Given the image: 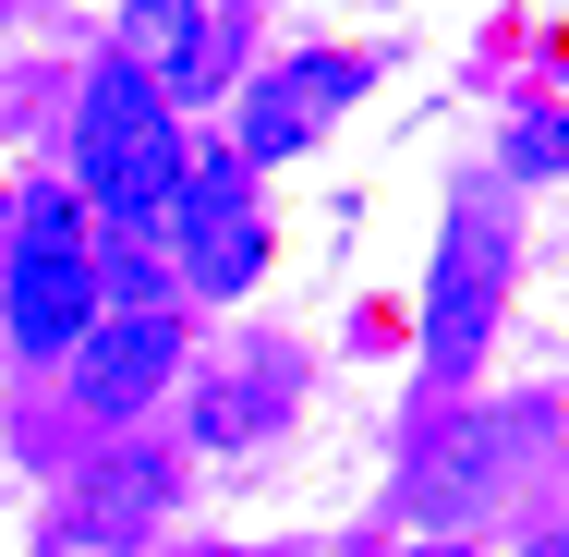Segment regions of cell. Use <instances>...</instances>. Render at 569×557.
Masks as SVG:
<instances>
[{"mask_svg": "<svg viewBox=\"0 0 569 557\" xmlns=\"http://www.w3.org/2000/svg\"><path fill=\"white\" fill-rule=\"evenodd\" d=\"M73 170H86V195H98L121 230H170V207H182V133H170V98H158L133 61H110V73L86 86Z\"/></svg>", "mask_w": 569, "mask_h": 557, "instance_id": "1", "label": "cell"}, {"mask_svg": "<svg viewBox=\"0 0 569 557\" xmlns=\"http://www.w3.org/2000/svg\"><path fill=\"white\" fill-rule=\"evenodd\" d=\"M98 255H86V219L61 195H24V230H12V351H73L98 328Z\"/></svg>", "mask_w": 569, "mask_h": 557, "instance_id": "2", "label": "cell"}, {"mask_svg": "<svg viewBox=\"0 0 569 557\" xmlns=\"http://www.w3.org/2000/svg\"><path fill=\"white\" fill-rule=\"evenodd\" d=\"M509 316V230L485 207H460L449 242H437V279H425V364L437 376H472V351Z\"/></svg>", "mask_w": 569, "mask_h": 557, "instance_id": "3", "label": "cell"}, {"mask_svg": "<svg viewBox=\"0 0 569 557\" xmlns=\"http://www.w3.org/2000/svg\"><path fill=\"white\" fill-rule=\"evenodd\" d=\"M170 230H182V267H194L207 291H254L267 230H254V182H242V158H230V146L182 170V207H170Z\"/></svg>", "mask_w": 569, "mask_h": 557, "instance_id": "4", "label": "cell"}, {"mask_svg": "<svg viewBox=\"0 0 569 557\" xmlns=\"http://www.w3.org/2000/svg\"><path fill=\"white\" fill-rule=\"evenodd\" d=\"M133 73L158 98H219V73L242 61V12L230 0H133Z\"/></svg>", "mask_w": 569, "mask_h": 557, "instance_id": "5", "label": "cell"}, {"mask_svg": "<svg viewBox=\"0 0 569 557\" xmlns=\"http://www.w3.org/2000/svg\"><path fill=\"white\" fill-rule=\"evenodd\" d=\"M170 364H182V328L158 304H121V316H98V328L73 339V400L86 412H146Z\"/></svg>", "mask_w": 569, "mask_h": 557, "instance_id": "6", "label": "cell"}, {"mask_svg": "<svg viewBox=\"0 0 569 557\" xmlns=\"http://www.w3.org/2000/svg\"><path fill=\"white\" fill-rule=\"evenodd\" d=\"M351 98H363V61H351V49L291 61L279 86H254V121H242V146H230V158H242V170H254V158H291V146H316V121L351 110Z\"/></svg>", "mask_w": 569, "mask_h": 557, "instance_id": "7", "label": "cell"}, {"mask_svg": "<svg viewBox=\"0 0 569 557\" xmlns=\"http://www.w3.org/2000/svg\"><path fill=\"white\" fill-rule=\"evenodd\" d=\"M509 460H521V425L509 412H485V425H460L425 473H412V497H425V521H472V509H497V485H509Z\"/></svg>", "mask_w": 569, "mask_h": 557, "instance_id": "8", "label": "cell"}, {"mask_svg": "<svg viewBox=\"0 0 569 557\" xmlns=\"http://www.w3.org/2000/svg\"><path fill=\"white\" fill-rule=\"evenodd\" d=\"M158 497H170V473H158V460H121V473L86 485V534H146V521H158Z\"/></svg>", "mask_w": 569, "mask_h": 557, "instance_id": "9", "label": "cell"}, {"mask_svg": "<svg viewBox=\"0 0 569 557\" xmlns=\"http://www.w3.org/2000/svg\"><path fill=\"white\" fill-rule=\"evenodd\" d=\"M509 170H569V121H533V133L509 146Z\"/></svg>", "mask_w": 569, "mask_h": 557, "instance_id": "10", "label": "cell"}, {"mask_svg": "<svg viewBox=\"0 0 569 557\" xmlns=\"http://www.w3.org/2000/svg\"><path fill=\"white\" fill-rule=\"evenodd\" d=\"M412 557H449V546H412Z\"/></svg>", "mask_w": 569, "mask_h": 557, "instance_id": "11", "label": "cell"}, {"mask_svg": "<svg viewBox=\"0 0 569 557\" xmlns=\"http://www.w3.org/2000/svg\"><path fill=\"white\" fill-rule=\"evenodd\" d=\"M0 219H12V207H0Z\"/></svg>", "mask_w": 569, "mask_h": 557, "instance_id": "12", "label": "cell"}]
</instances>
